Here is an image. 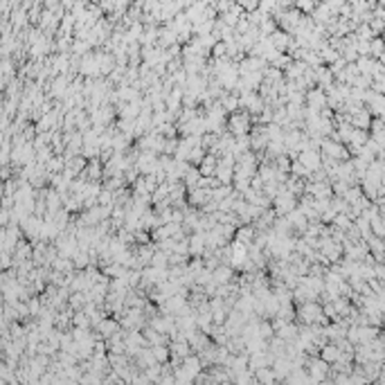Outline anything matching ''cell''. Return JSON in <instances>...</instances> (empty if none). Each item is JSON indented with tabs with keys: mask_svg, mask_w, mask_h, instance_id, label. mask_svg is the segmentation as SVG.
<instances>
[{
	"mask_svg": "<svg viewBox=\"0 0 385 385\" xmlns=\"http://www.w3.org/2000/svg\"><path fill=\"white\" fill-rule=\"evenodd\" d=\"M234 277V270L230 268V266H225V263H221V266H216L214 270H212V282L216 284V286H223V284H230Z\"/></svg>",
	"mask_w": 385,
	"mask_h": 385,
	"instance_id": "6",
	"label": "cell"
},
{
	"mask_svg": "<svg viewBox=\"0 0 385 385\" xmlns=\"http://www.w3.org/2000/svg\"><path fill=\"white\" fill-rule=\"evenodd\" d=\"M81 72L88 74V77H97V79H102V77H99L97 61H95V54H88V57L81 61Z\"/></svg>",
	"mask_w": 385,
	"mask_h": 385,
	"instance_id": "11",
	"label": "cell"
},
{
	"mask_svg": "<svg viewBox=\"0 0 385 385\" xmlns=\"http://www.w3.org/2000/svg\"><path fill=\"white\" fill-rule=\"evenodd\" d=\"M304 106L313 108V111H318V113H320L322 108H327V95H324V90H320V88L307 90V93H304Z\"/></svg>",
	"mask_w": 385,
	"mask_h": 385,
	"instance_id": "3",
	"label": "cell"
},
{
	"mask_svg": "<svg viewBox=\"0 0 385 385\" xmlns=\"http://www.w3.org/2000/svg\"><path fill=\"white\" fill-rule=\"evenodd\" d=\"M187 246H190V255H194V257H203L205 253V232H194L187 237Z\"/></svg>",
	"mask_w": 385,
	"mask_h": 385,
	"instance_id": "5",
	"label": "cell"
},
{
	"mask_svg": "<svg viewBox=\"0 0 385 385\" xmlns=\"http://www.w3.org/2000/svg\"><path fill=\"white\" fill-rule=\"evenodd\" d=\"M286 221L291 223V228H293V230H298V232H304V230H307V225H309V221L304 219V214L298 210V207H295L293 212H288V214H286Z\"/></svg>",
	"mask_w": 385,
	"mask_h": 385,
	"instance_id": "10",
	"label": "cell"
},
{
	"mask_svg": "<svg viewBox=\"0 0 385 385\" xmlns=\"http://www.w3.org/2000/svg\"><path fill=\"white\" fill-rule=\"evenodd\" d=\"M151 266L153 268H167V266H169V255L162 253V250H153Z\"/></svg>",
	"mask_w": 385,
	"mask_h": 385,
	"instance_id": "13",
	"label": "cell"
},
{
	"mask_svg": "<svg viewBox=\"0 0 385 385\" xmlns=\"http://www.w3.org/2000/svg\"><path fill=\"white\" fill-rule=\"evenodd\" d=\"M250 128H253V117H250L246 111H237V113H232V115H228L225 131H228L232 137L248 135Z\"/></svg>",
	"mask_w": 385,
	"mask_h": 385,
	"instance_id": "1",
	"label": "cell"
},
{
	"mask_svg": "<svg viewBox=\"0 0 385 385\" xmlns=\"http://www.w3.org/2000/svg\"><path fill=\"white\" fill-rule=\"evenodd\" d=\"M216 160L219 158L216 156H212V153H205V158H203V162H200L196 169H198V174L203 176V178H210V176H214V169H216Z\"/></svg>",
	"mask_w": 385,
	"mask_h": 385,
	"instance_id": "9",
	"label": "cell"
},
{
	"mask_svg": "<svg viewBox=\"0 0 385 385\" xmlns=\"http://www.w3.org/2000/svg\"><path fill=\"white\" fill-rule=\"evenodd\" d=\"M74 266H79V268H86V266H88V253H83V250H77V253H74Z\"/></svg>",
	"mask_w": 385,
	"mask_h": 385,
	"instance_id": "15",
	"label": "cell"
},
{
	"mask_svg": "<svg viewBox=\"0 0 385 385\" xmlns=\"http://www.w3.org/2000/svg\"><path fill=\"white\" fill-rule=\"evenodd\" d=\"M286 385H311V381L304 370H291V374L286 376Z\"/></svg>",
	"mask_w": 385,
	"mask_h": 385,
	"instance_id": "12",
	"label": "cell"
},
{
	"mask_svg": "<svg viewBox=\"0 0 385 385\" xmlns=\"http://www.w3.org/2000/svg\"><path fill=\"white\" fill-rule=\"evenodd\" d=\"M117 331H120V322H117V318H104V320L97 324V333L102 338H111V336H115Z\"/></svg>",
	"mask_w": 385,
	"mask_h": 385,
	"instance_id": "7",
	"label": "cell"
},
{
	"mask_svg": "<svg viewBox=\"0 0 385 385\" xmlns=\"http://www.w3.org/2000/svg\"><path fill=\"white\" fill-rule=\"evenodd\" d=\"M295 160H298L307 171H311V174H316V171L320 169V165H322L320 151H313V149H304V151H300Z\"/></svg>",
	"mask_w": 385,
	"mask_h": 385,
	"instance_id": "2",
	"label": "cell"
},
{
	"mask_svg": "<svg viewBox=\"0 0 385 385\" xmlns=\"http://www.w3.org/2000/svg\"><path fill=\"white\" fill-rule=\"evenodd\" d=\"M347 120H349V127H351V128H358V131H367V133H370L372 115L365 111V106H363L361 111H356L354 115H349Z\"/></svg>",
	"mask_w": 385,
	"mask_h": 385,
	"instance_id": "4",
	"label": "cell"
},
{
	"mask_svg": "<svg viewBox=\"0 0 385 385\" xmlns=\"http://www.w3.org/2000/svg\"><path fill=\"white\" fill-rule=\"evenodd\" d=\"M151 356H153V361L160 365V363H165L167 358H169V347H165V345L151 347Z\"/></svg>",
	"mask_w": 385,
	"mask_h": 385,
	"instance_id": "14",
	"label": "cell"
},
{
	"mask_svg": "<svg viewBox=\"0 0 385 385\" xmlns=\"http://www.w3.org/2000/svg\"><path fill=\"white\" fill-rule=\"evenodd\" d=\"M255 234H257V230H255L253 225H239V228L234 230V241H239V244H244V246H250L255 241Z\"/></svg>",
	"mask_w": 385,
	"mask_h": 385,
	"instance_id": "8",
	"label": "cell"
}]
</instances>
